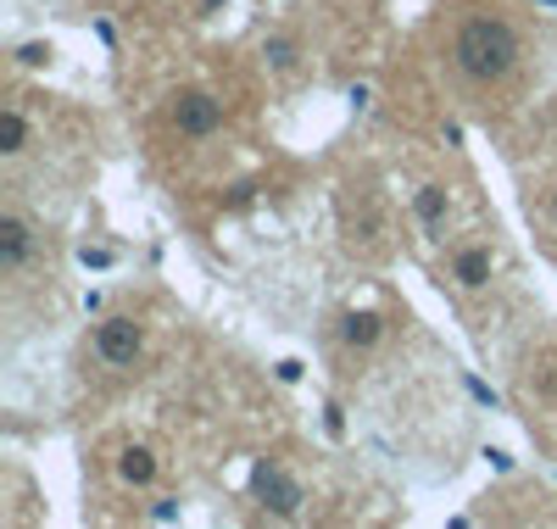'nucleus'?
<instances>
[{
  "label": "nucleus",
  "instance_id": "2",
  "mask_svg": "<svg viewBox=\"0 0 557 529\" xmlns=\"http://www.w3.org/2000/svg\"><path fill=\"white\" fill-rule=\"evenodd\" d=\"M251 491H257V502L273 513V518H296L301 513V485H296V473H285L278 463H262L257 473H251Z\"/></svg>",
  "mask_w": 557,
  "mask_h": 529
},
{
  "label": "nucleus",
  "instance_id": "1",
  "mask_svg": "<svg viewBox=\"0 0 557 529\" xmlns=\"http://www.w3.org/2000/svg\"><path fill=\"white\" fill-rule=\"evenodd\" d=\"M451 62L469 73L474 84H496L519 67V34L513 23H502V17H469L457 28L451 39Z\"/></svg>",
  "mask_w": 557,
  "mask_h": 529
},
{
  "label": "nucleus",
  "instance_id": "6",
  "mask_svg": "<svg viewBox=\"0 0 557 529\" xmlns=\"http://www.w3.org/2000/svg\"><path fill=\"white\" fill-rule=\"evenodd\" d=\"M457 284L462 291H485L491 284V251H480V246H469V251H457Z\"/></svg>",
  "mask_w": 557,
  "mask_h": 529
},
{
  "label": "nucleus",
  "instance_id": "12",
  "mask_svg": "<svg viewBox=\"0 0 557 529\" xmlns=\"http://www.w3.org/2000/svg\"><path fill=\"white\" fill-rule=\"evenodd\" d=\"M17 62H23V67H45V62H51V45H45V39H28L23 51H17Z\"/></svg>",
  "mask_w": 557,
  "mask_h": 529
},
{
  "label": "nucleus",
  "instance_id": "7",
  "mask_svg": "<svg viewBox=\"0 0 557 529\" xmlns=\"http://www.w3.org/2000/svg\"><path fill=\"white\" fill-rule=\"evenodd\" d=\"M341 334H346V346H380V334H385V318L380 312H346V323H341Z\"/></svg>",
  "mask_w": 557,
  "mask_h": 529
},
{
  "label": "nucleus",
  "instance_id": "9",
  "mask_svg": "<svg viewBox=\"0 0 557 529\" xmlns=\"http://www.w3.org/2000/svg\"><path fill=\"white\" fill-rule=\"evenodd\" d=\"M23 146H28V123H23V112H17V107H7V112H0V151L17 157Z\"/></svg>",
  "mask_w": 557,
  "mask_h": 529
},
{
  "label": "nucleus",
  "instance_id": "3",
  "mask_svg": "<svg viewBox=\"0 0 557 529\" xmlns=\"http://www.w3.org/2000/svg\"><path fill=\"white\" fill-rule=\"evenodd\" d=\"M173 123H178V134L207 139V134L223 123V101H212L207 89H184L178 101H173Z\"/></svg>",
  "mask_w": 557,
  "mask_h": 529
},
{
  "label": "nucleus",
  "instance_id": "13",
  "mask_svg": "<svg viewBox=\"0 0 557 529\" xmlns=\"http://www.w3.org/2000/svg\"><path fill=\"white\" fill-rule=\"evenodd\" d=\"M552 218H557V189H552Z\"/></svg>",
  "mask_w": 557,
  "mask_h": 529
},
{
  "label": "nucleus",
  "instance_id": "10",
  "mask_svg": "<svg viewBox=\"0 0 557 529\" xmlns=\"http://www.w3.org/2000/svg\"><path fill=\"white\" fill-rule=\"evenodd\" d=\"M412 212H418V223H441L446 218V189L441 184H424V189H418V201H412Z\"/></svg>",
  "mask_w": 557,
  "mask_h": 529
},
{
  "label": "nucleus",
  "instance_id": "11",
  "mask_svg": "<svg viewBox=\"0 0 557 529\" xmlns=\"http://www.w3.org/2000/svg\"><path fill=\"white\" fill-rule=\"evenodd\" d=\"M262 57H268L278 73H290V67H296V45H290V39H268V51H262Z\"/></svg>",
  "mask_w": 557,
  "mask_h": 529
},
{
  "label": "nucleus",
  "instance_id": "4",
  "mask_svg": "<svg viewBox=\"0 0 557 529\" xmlns=\"http://www.w3.org/2000/svg\"><path fill=\"white\" fill-rule=\"evenodd\" d=\"M96 352H101L112 368H134V362H139V329H134L128 318H107V323L96 329Z\"/></svg>",
  "mask_w": 557,
  "mask_h": 529
},
{
  "label": "nucleus",
  "instance_id": "8",
  "mask_svg": "<svg viewBox=\"0 0 557 529\" xmlns=\"http://www.w3.org/2000/svg\"><path fill=\"white\" fill-rule=\"evenodd\" d=\"M117 479H123V485H151V479H157V457L146 446H128L117 457Z\"/></svg>",
  "mask_w": 557,
  "mask_h": 529
},
{
  "label": "nucleus",
  "instance_id": "5",
  "mask_svg": "<svg viewBox=\"0 0 557 529\" xmlns=\"http://www.w3.org/2000/svg\"><path fill=\"white\" fill-rule=\"evenodd\" d=\"M28 251H34V234H28V223L7 212V218H0V268L17 273V268L28 262Z\"/></svg>",
  "mask_w": 557,
  "mask_h": 529
}]
</instances>
